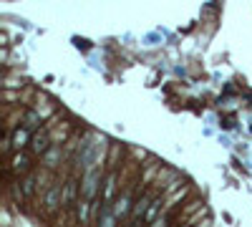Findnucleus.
<instances>
[{
  "label": "nucleus",
  "mask_w": 252,
  "mask_h": 227,
  "mask_svg": "<svg viewBox=\"0 0 252 227\" xmlns=\"http://www.w3.org/2000/svg\"><path fill=\"white\" fill-rule=\"evenodd\" d=\"M101 169L94 167V169H86V174H83L81 179V197H89V199H96V195H101Z\"/></svg>",
  "instance_id": "nucleus-1"
},
{
  "label": "nucleus",
  "mask_w": 252,
  "mask_h": 227,
  "mask_svg": "<svg viewBox=\"0 0 252 227\" xmlns=\"http://www.w3.org/2000/svg\"><path fill=\"white\" fill-rule=\"evenodd\" d=\"M31 131H33V129H28L26 124H23V127H18V129H13V131L8 134L5 149L18 152V149H26V147H31V139H33V134H31Z\"/></svg>",
  "instance_id": "nucleus-2"
},
{
  "label": "nucleus",
  "mask_w": 252,
  "mask_h": 227,
  "mask_svg": "<svg viewBox=\"0 0 252 227\" xmlns=\"http://www.w3.org/2000/svg\"><path fill=\"white\" fill-rule=\"evenodd\" d=\"M134 195H131V190H126L124 195H119L116 199H114V212H116V217L124 222V220H129L131 217V210H134Z\"/></svg>",
  "instance_id": "nucleus-3"
},
{
  "label": "nucleus",
  "mask_w": 252,
  "mask_h": 227,
  "mask_svg": "<svg viewBox=\"0 0 252 227\" xmlns=\"http://www.w3.org/2000/svg\"><path fill=\"white\" fill-rule=\"evenodd\" d=\"M43 204H46V210H48V212H56L61 204H63V184H61V182H53L51 187L46 190Z\"/></svg>",
  "instance_id": "nucleus-4"
},
{
  "label": "nucleus",
  "mask_w": 252,
  "mask_h": 227,
  "mask_svg": "<svg viewBox=\"0 0 252 227\" xmlns=\"http://www.w3.org/2000/svg\"><path fill=\"white\" fill-rule=\"evenodd\" d=\"M51 144H53V139H51L48 127H46V129H40L38 134H33V139H31V152H33L35 157H43V154L51 149Z\"/></svg>",
  "instance_id": "nucleus-5"
},
{
  "label": "nucleus",
  "mask_w": 252,
  "mask_h": 227,
  "mask_svg": "<svg viewBox=\"0 0 252 227\" xmlns=\"http://www.w3.org/2000/svg\"><path fill=\"white\" fill-rule=\"evenodd\" d=\"M116 187H119V174L116 172H111L106 179H103V184H101V202L103 204H114V199H116Z\"/></svg>",
  "instance_id": "nucleus-6"
},
{
  "label": "nucleus",
  "mask_w": 252,
  "mask_h": 227,
  "mask_svg": "<svg viewBox=\"0 0 252 227\" xmlns=\"http://www.w3.org/2000/svg\"><path fill=\"white\" fill-rule=\"evenodd\" d=\"M94 204H96V199H89V197H81L76 202V220L81 225H86V222L94 220Z\"/></svg>",
  "instance_id": "nucleus-7"
},
{
  "label": "nucleus",
  "mask_w": 252,
  "mask_h": 227,
  "mask_svg": "<svg viewBox=\"0 0 252 227\" xmlns=\"http://www.w3.org/2000/svg\"><path fill=\"white\" fill-rule=\"evenodd\" d=\"M78 192H81V182L78 179H68L63 182V207H73V204L78 202Z\"/></svg>",
  "instance_id": "nucleus-8"
},
{
  "label": "nucleus",
  "mask_w": 252,
  "mask_h": 227,
  "mask_svg": "<svg viewBox=\"0 0 252 227\" xmlns=\"http://www.w3.org/2000/svg\"><path fill=\"white\" fill-rule=\"evenodd\" d=\"M152 195L149 192H144L136 202H134V210H131V222H144V217H146V210H149V204H152Z\"/></svg>",
  "instance_id": "nucleus-9"
},
{
  "label": "nucleus",
  "mask_w": 252,
  "mask_h": 227,
  "mask_svg": "<svg viewBox=\"0 0 252 227\" xmlns=\"http://www.w3.org/2000/svg\"><path fill=\"white\" fill-rule=\"evenodd\" d=\"M31 169V157L23 152V149H18L13 157H10V172L15 174H26Z\"/></svg>",
  "instance_id": "nucleus-10"
},
{
  "label": "nucleus",
  "mask_w": 252,
  "mask_h": 227,
  "mask_svg": "<svg viewBox=\"0 0 252 227\" xmlns=\"http://www.w3.org/2000/svg\"><path fill=\"white\" fill-rule=\"evenodd\" d=\"M38 184H40V177H38V174H28V177L20 179V192H23L26 199H33V197H35Z\"/></svg>",
  "instance_id": "nucleus-11"
},
{
  "label": "nucleus",
  "mask_w": 252,
  "mask_h": 227,
  "mask_svg": "<svg viewBox=\"0 0 252 227\" xmlns=\"http://www.w3.org/2000/svg\"><path fill=\"white\" fill-rule=\"evenodd\" d=\"M61 159H63L61 144H58V141H53V144H51V149H48V152L43 154V167H46V169H56Z\"/></svg>",
  "instance_id": "nucleus-12"
},
{
  "label": "nucleus",
  "mask_w": 252,
  "mask_h": 227,
  "mask_svg": "<svg viewBox=\"0 0 252 227\" xmlns=\"http://www.w3.org/2000/svg\"><path fill=\"white\" fill-rule=\"evenodd\" d=\"M161 204H164V199H161V197H154L152 204H149V210H146L144 222H159V210H161Z\"/></svg>",
  "instance_id": "nucleus-13"
},
{
  "label": "nucleus",
  "mask_w": 252,
  "mask_h": 227,
  "mask_svg": "<svg viewBox=\"0 0 252 227\" xmlns=\"http://www.w3.org/2000/svg\"><path fill=\"white\" fill-rule=\"evenodd\" d=\"M26 127H28V129H38V127H40V114L26 111Z\"/></svg>",
  "instance_id": "nucleus-14"
}]
</instances>
